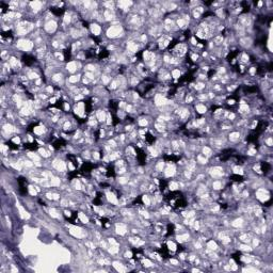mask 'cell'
Wrapping results in <instances>:
<instances>
[{
    "label": "cell",
    "instance_id": "7",
    "mask_svg": "<svg viewBox=\"0 0 273 273\" xmlns=\"http://www.w3.org/2000/svg\"><path fill=\"white\" fill-rule=\"evenodd\" d=\"M146 141H147L148 143H151V144L154 143V142H155V137H153L151 133H147V134H146Z\"/></svg>",
    "mask_w": 273,
    "mask_h": 273
},
{
    "label": "cell",
    "instance_id": "8",
    "mask_svg": "<svg viewBox=\"0 0 273 273\" xmlns=\"http://www.w3.org/2000/svg\"><path fill=\"white\" fill-rule=\"evenodd\" d=\"M232 180H234V182H240L243 180V178H242V176H239V175H233L232 177Z\"/></svg>",
    "mask_w": 273,
    "mask_h": 273
},
{
    "label": "cell",
    "instance_id": "6",
    "mask_svg": "<svg viewBox=\"0 0 273 273\" xmlns=\"http://www.w3.org/2000/svg\"><path fill=\"white\" fill-rule=\"evenodd\" d=\"M174 225L173 224H169L168 225V231H167V236H170V235H173L174 234Z\"/></svg>",
    "mask_w": 273,
    "mask_h": 273
},
{
    "label": "cell",
    "instance_id": "5",
    "mask_svg": "<svg viewBox=\"0 0 273 273\" xmlns=\"http://www.w3.org/2000/svg\"><path fill=\"white\" fill-rule=\"evenodd\" d=\"M51 11H52L53 14L56 15H61L64 12V9H60V8H51Z\"/></svg>",
    "mask_w": 273,
    "mask_h": 273
},
{
    "label": "cell",
    "instance_id": "4",
    "mask_svg": "<svg viewBox=\"0 0 273 273\" xmlns=\"http://www.w3.org/2000/svg\"><path fill=\"white\" fill-rule=\"evenodd\" d=\"M25 148H28V149H32V151H34V149L38 148V144H36V143H27V144H25Z\"/></svg>",
    "mask_w": 273,
    "mask_h": 273
},
{
    "label": "cell",
    "instance_id": "2",
    "mask_svg": "<svg viewBox=\"0 0 273 273\" xmlns=\"http://www.w3.org/2000/svg\"><path fill=\"white\" fill-rule=\"evenodd\" d=\"M64 145H65V141H64L63 139H57V140L53 142V147H54L56 149L62 148Z\"/></svg>",
    "mask_w": 273,
    "mask_h": 273
},
{
    "label": "cell",
    "instance_id": "3",
    "mask_svg": "<svg viewBox=\"0 0 273 273\" xmlns=\"http://www.w3.org/2000/svg\"><path fill=\"white\" fill-rule=\"evenodd\" d=\"M23 61L25 63H26V65H31V64L34 62V59H33L32 57H30V56H28V54H26V56H25L24 58H23Z\"/></svg>",
    "mask_w": 273,
    "mask_h": 273
},
{
    "label": "cell",
    "instance_id": "1",
    "mask_svg": "<svg viewBox=\"0 0 273 273\" xmlns=\"http://www.w3.org/2000/svg\"><path fill=\"white\" fill-rule=\"evenodd\" d=\"M93 168H94V165L92 163H90V162H85V163H83V165L81 167L80 172L82 174H89L92 170H93Z\"/></svg>",
    "mask_w": 273,
    "mask_h": 273
}]
</instances>
